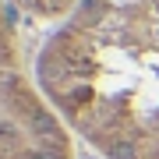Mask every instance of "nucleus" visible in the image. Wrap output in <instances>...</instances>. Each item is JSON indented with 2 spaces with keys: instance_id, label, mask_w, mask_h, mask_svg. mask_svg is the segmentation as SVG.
<instances>
[{
  "instance_id": "1",
  "label": "nucleus",
  "mask_w": 159,
  "mask_h": 159,
  "mask_svg": "<svg viewBox=\"0 0 159 159\" xmlns=\"http://www.w3.org/2000/svg\"><path fill=\"white\" fill-rule=\"evenodd\" d=\"M35 85L102 159H159V4L85 7L50 29Z\"/></svg>"
},
{
  "instance_id": "2",
  "label": "nucleus",
  "mask_w": 159,
  "mask_h": 159,
  "mask_svg": "<svg viewBox=\"0 0 159 159\" xmlns=\"http://www.w3.org/2000/svg\"><path fill=\"white\" fill-rule=\"evenodd\" d=\"M0 159H74L71 131L25 64L7 0H0Z\"/></svg>"
},
{
  "instance_id": "3",
  "label": "nucleus",
  "mask_w": 159,
  "mask_h": 159,
  "mask_svg": "<svg viewBox=\"0 0 159 159\" xmlns=\"http://www.w3.org/2000/svg\"><path fill=\"white\" fill-rule=\"evenodd\" d=\"M7 4L14 14L29 18L35 25L57 29L85 7H134V4H159V0H7Z\"/></svg>"
}]
</instances>
